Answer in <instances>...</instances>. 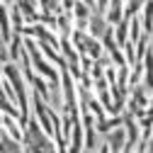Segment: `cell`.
<instances>
[{
  "instance_id": "obj_2",
  "label": "cell",
  "mask_w": 153,
  "mask_h": 153,
  "mask_svg": "<svg viewBox=\"0 0 153 153\" xmlns=\"http://www.w3.org/2000/svg\"><path fill=\"white\" fill-rule=\"evenodd\" d=\"M71 42H73L75 49H78L80 56H88V59H92V61H100L102 56H105V46H102V42L95 39V36L88 34V32H78V29H75L73 36H71Z\"/></svg>"
},
{
  "instance_id": "obj_1",
  "label": "cell",
  "mask_w": 153,
  "mask_h": 153,
  "mask_svg": "<svg viewBox=\"0 0 153 153\" xmlns=\"http://www.w3.org/2000/svg\"><path fill=\"white\" fill-rule=\"evenodd\" d=\"M22 146H25V153H59L56 141L39 126V122H36L34 117H32V119L27 122V126H25Z\"/></svg>"
},
{
  "instance_id": "obj_5",
  "label": "cell",
  "mask_w": 153,
  "mask_h": 153,
  "mask_svg": "<svg viewBox=\"0 0 153 153\" xmlns=\"http://www.w3.org/2000/svg\"><path fill=\"white\" fill-rule=\"evenodd\" d=\"M107 22H109V27H117V25H122V20H124V3H112L109 7H107Z\"/></svg>"
},
{
  "instance_id": "obj_8",
  "label": "cell",
  "mask_w": 153,
  "mask_h": 153,
  "mask_svg": "<svg viewBox=\"0 0 153 153\" xmlns=\"http://www.w3.org/2000/svg\"><path fill=\"white\" fill-rule=\"evenodd\" d=\"M151 42H153V39H151Z\"/></svg>"
},
{
  "instance_id": "obj_7",
  "label": "cell",
  "mask_w": 153,
  "mask_h": 153,
  "mask_svg": "<svg viewBox=\"0 0 153 153\" xmlns=\"http://www.w3.org/2000/svg\"><path fill=\"white\" fill-rule=\"evenodd\" d=\"M0 131H3V117H0Z\"/></svg>"
},
{
  "instance_id": "obj_4",
  "label": "cell",
  "mask_w": 153,
  "mask_h": 153,
  "mask_svg": "<svg viewBox=\"0 0 153 153\" xmlns=\"http://www.w3.org/2000/svg\"><path fill=\"white\" fill-rule=\"evenodd\" d=\"M17 7H20L22 12V20H25V27H32V25H39V3H17Z\"/></svg>"
},
{
  "instance_id": "obj_3",
  "label": "cell",
  "mask_w": 153,
  "mask_h": 153,
  "mask_svg": "<svg viewBox=\"0 0 153 153\" xmlns=\"http://www.w3.org/2000/svg\"><path fill=\"white\" fill-rule=\"evenodd\" d=\"M0 36L3 42L10 46L12 36H15V29H12V20H10V5L7 3H0Z\"/></svg>"
},
{
  "instance_id": "obj_6",
  "label": "cell",
  "mask_w": 153,
  "mask_h": 153,
  "mask_svg": "<svg viewBox=\"0 0 153 153\" xmlns=\"http://www.w3.org/2000/svg\"><path fill=\"white\" fill-rule=\"evenodd\" d=\"M97 153H112V151H109V146L102 141V143H100V148H97Z\"/></svg>"
}]
</instances>
